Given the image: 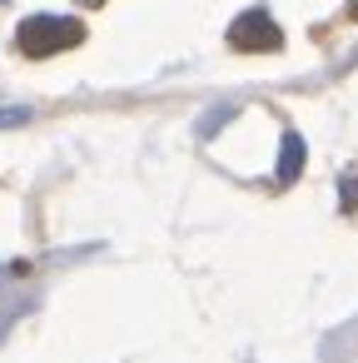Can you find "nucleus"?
I'll return each instance as SVG.
<instances>
[{"label": "nucleus", "instance_id": "f257e3e1", "mask_svg": "<svg viewBox=\"0 0 358 363\" xmlns=\"http://www.w3.org/2000/svg\"><path fill=\"white\" fill-rule=\"evenodd\" d=\"M80 21H70V16H26L21 21V30H16V45L26 50V55H60V50H70V45H80Z\"/></svg>", "mask_w": 358, "mask_h": 363}, {"label": "nucleus", "instance_id": "f03ea898", "mask_svg": "<svg viewBox=\"0 0 358 363\" xmlns=\"http://www.w3.org/2000/svg\"><path fill=\"white\" fill-rule=\"evenodd\" d=\"M229 45H239V50H279V45H284V35H279L274 16L254 6V11H244V16L229 26Z\"/></svg>", "mask_w": 358, "mask_h": 363}, {"label": "nucleus", "instance_id": "7ed1b4c3", "mask_svg": "<svg viewBox=\"0 0 358 363\" xmlns=\"http://www.w3.org/2000/svg\"><path fill=\"white\" fill-rule=\"evenodd\" d=\"M298 169H303V140L289 130V135H284V155H279V184H289Z\"/></svg>", "mask_w": 358, "mask_h": 363}, {"label": "nucleus", "instance_id": "20e7f679", "mask_svg": "<svg viewBox=\"0 0 358 363\" xmlns=\"http://www.w3.org/2000/svg\"><path fill=\"white\" fill-rule=\"evenodd\" d=\"M26 120H30L26 105H0V130H16V125H26Z\"/></svg>", "mask_w": 358, "mask_h": 363}, {"label": "nucleus", "instance_id": "39448f33", "mask_svg": "<svg viewBox=\"0 0 358 363\" xmlns=\"http://www.w3.org/2000/svg\"><path fill=\"white\" fill-rule=\"evenodd\" d=\"M224 120H234V105H219V110H214V115H209V120H204V125H199V135H204V140H209V135H214V130H219V125H224Z\"/></svg>", "mask_w": 358, "mask_h": 363}]
</instances>
